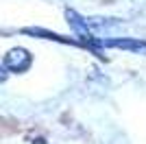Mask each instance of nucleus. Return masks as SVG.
Here are the masks:
<instances>
[{
	"instance_id": "obj_1",
	"label": "nucleus",
	"mask_w": 146,
	"mask_h": 144,
	"mask_svg": "<svg viewBox=\"0 0 146 144\" xmlns=\"http://www.w3.org/2000/svg\"><path fill=\"white\" fill-rule=\"evenodd\" d=\"M2 66L7 72H15V74H22L33 66V55L26 50V48H11L9 53L2 57Z\"/></svg>"
},
{
	"instance_id": "obj_2",
	"label": "nucleus",
	"mask_w": 146,
	"mask_h": 144,
	"mask_svg": "<svg viewBox=\"0 0 146 144\" xmlns=\"http://www.w3.org/2000/svg\"><path fill=\"white\" fill-rule=\"evenodd\" d=\"M103 48H118V50H129V53H142V55H146V42H144V39H133V37H113V39H103Z\"/></svg>"
},
{
	"instance_id": "obj_3",
	"label": "nucleus",
	"mask_w": 146,
	"mask_h": 144,
	"mask_svg": "<svg viewBox=\"0 0 146 144\" xmlns=\"http://www.w3.org/2000/svg\"><path fill=\"white\" fill-rule=\"evenodd\" d=\"M22 33H24V35H37V37H44V39H55V42H61V44L81 46L72 37H63V35H57V33H50V31H44V29H22Z\"/></svg>"
},
{
	"instance_id": "obj_4",
	"label": "nucleus",
	"mask_w": 146,
	"mask_h": 144,
	"mask_svg": "<svg viewBox=\"0 0 146 144\" xmlns=\"http://www.w3.org/2000/svg\"><path fill=\"white\" fill-rule=\"evenodd\" d=\"M7 77H9V72H7V70H5V66L0 63V83H5V81H7Z\"/></svg>"
}]
</instances>
